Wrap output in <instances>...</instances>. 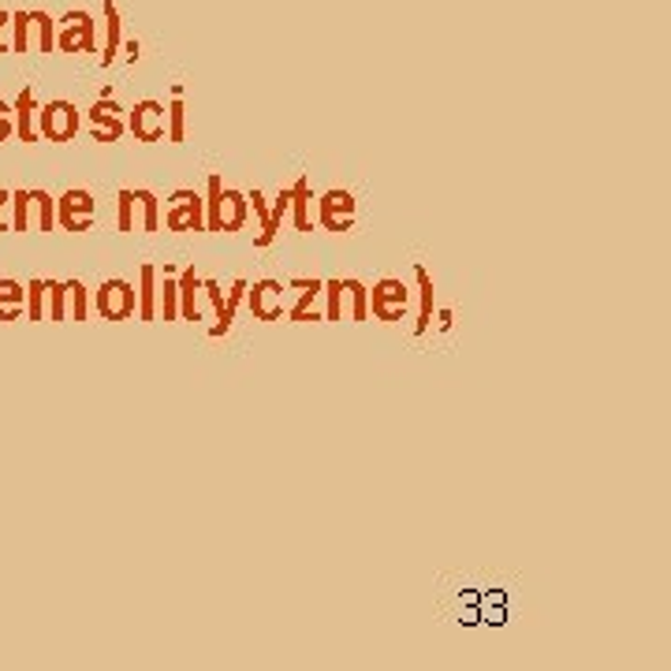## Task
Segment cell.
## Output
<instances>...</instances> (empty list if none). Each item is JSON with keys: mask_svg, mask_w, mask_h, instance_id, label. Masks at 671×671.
Wrapping results in <instances>:
<instances>
[{"mask_svg": "<svg viewBox=\"0 0 671 671\" xmlns=\"http://www.w3.org/2000/svg\"><path fill=\"white\" fill-rule=\"evenodd\" d=\"M406 302H411V288L400 277H384L370 288V314L377 321H403L406 314Z\"/></svg>", "mask_w": 671, "mask_h": 671, "instance_id": "9c48e42d", "label": "cell"}, {"mask_svg": "<svg viewBox=\"0 0 671 671\" xmlns=\"http://www.w3.org/2000/svg\"><path fill=\"white\" fill-rule=\"evenodd\" d=\"M93 306H98V314L105 317V321H127V317H135V306H138L135 283L124 280V277H109V280L98 288V295H93Z\"/></svg>", "mask_w": 671, "mask_h": 671, "instance_id": "3957f363", "label": "cell"}, {"mask_svg": "<svg viewBox=\"0 0 671 671\" xmlns=\"http://www.w3.org/2000/svg\"><path fill=\"white\" fill-rule=\"evenodd\" d=\"M45 295H49V321H68V288H64V280H45Z\"/></svg>", "mask_w": 671, "mask_h": 671, "instance_id": "f546056e", "label": "cell"}, {"mask_svg": "<svg viewBox=\"0 0 671 671\" xmlns=\"http://www.w3.org/2000/svg\"><path fill=\"white\" fill-rule=\"evenodd\" d=\"M414 280H418V321H414V336H425L433 325V310H437V291H433V277L425 266H414Z\"/></svg>", "mask_w": 671, "mask_h": 671, "instance_id": "2e32d148", "label": "cell"}, {"mask_svg": "<svg viewBox=\"0 0 671 671\" xmlns=\"http://www.w3.org/2000/svg\"><path fill=\"white\" fill-rule=\"evenodd\" d=\"M202 291H205V299H210L213 310H216V325L210 328V336H224L235 325V314L228 310V295H224V288L216 280H202Z\"/></svg>", "mask_w": 671, "mask_h": 671, "instance_id": "7402d4cb", "label": "cell"}, {"mask_svg": "<svg viewBox=\"0 0 671 671\" xmlns=\"http://www.w3.org/2000/svg\"><path fill=\"white\" fill-rule=\"evenodd\" d=\"M165 138L183 142L187 138V105H183V87H172V101H168V120H165Z\"/></svg>", "mask_w": 671, "mask_h": 671, "instance_id": "cb8c5ba5", "label": "cell"}, {"mask_svg": "<svg viewBox=\"0 0 671 671\" xmlns=\"http://www.w3.org/2000/svg\"><path fill=\"white\" fill-rule=\"evenodd\" d=\"M120 49H124V60H127V64H138V56H142V45L135 42V37H131V42H124V45H120Z\"/></svg>", "mask_w": 671, "mask_h": 671, "instance_id": "e575fe53", "label": "cell"}, {"mask_svg": "<svg viewBox=\"0 0 671 671\" xmlns=\"http://www.w3.org/2000/svg\"><path fill=\"white\" fill-rule=\"evenodd\" d=\"M31 213L37 216V232H53L56 224V198L45 191H31Z\"/></svg>", "mask_w": 671, "mask_h": 671, "instance_id": "f1b7e54d", "label": "cell"}, {"mask_svg": "<svg viewBox=\"0 0 671 671\" xmlns=\"http://www.w3.org/2000/svg\"><path fill=\"white\" fill-rule=\"evenodd\" d=\"M179 269L176 266H165L157 272V317L165 321H176L179 317Z\"/></svg>", "mask_w": 671, "mask_h": 671, "instance_id": "9a60e30c", "label": "cell"}, {"mask_svg": "<svg viewBox=\"0 0 671 671\" xmlns=\"http://www.w3.org/2000/svg\"><path fill=\"white\" fill-rule=\"evenodd\" d=\"M288 205H291V187H280V194L272 198V205H269V221H266V228L258 232L254 247H272V239H277V232H280V224H283V213H288Z\"/></svg>", "mask_w": 671, "mask_h": 671, "instance_id": "603a6c76", "label": "cell"}, {"mask_svg": "<svg viewBox=\"0 0 671 671\" xmlns=\"http://www.w3.org/2000/svg\"><path fill=\"white\" fill-rule=\"evenodd\" d=\"M56 49L60 53H93L98 49V23L90 12H68L56 19Z\"/></svg>", "mask_w": 671, "mask_h": 671, "instance_id": "5b68a950", "label": "cell"}, {"mask_svg": "<svg viewBox=\"0 0 671 671\" xmlns=\"http://www.w3.org/2000/svg\"><path fill=\"white\" fill-rule=\"evenodd\" d=\"M31 228V191H15V232Z\"/></svg>", "mask_w": 671, "mask_h": 671, "instance_id": "d6a6232c", "label": "cell"}, {"mask_svg": "<svg viewBox=\"0 0 671 671\" xmlns=\"http://www.w3.org/2000/svg\"><path fill=\"white\" fill-rule=\"evenodd\" d=\"M26 314L31 321H45V280L26 283Z\"/></svg>", "mask_w": 671, "mask_h": 671, "instance_id": "4dcf8cb0", "label": "cell"}, {"mask_svg": "<svg viewBox=\"0 0 671 671\" xmlns=\"http://www.w3.org/2000/svg\"><path fill=\"white\" fill-rule=\"evenodd\" d=\"M116 202H120V232H135V194H131V187H120Z\"/></svg>", "mask_w": 671, "mask_h": 671, "instance_id": "1f68e13d", "label": "cell"}, {"mask_svg": "<svg viewBox=\"0 0 671 671\" xmlns=\"http://www.w3.org/2000/svg\"><path fill=\"white\" fill-rule=\"evenodd\" d=\"M344 291H347V317L351 321H366L370 317V288L362 280L347 277L344 280Z\"/></svg>", "mask_w": 671, "mask_h": 671, "instance_id": "484cf974", "label": "cell"}, {"mask_svg": "<svg viewBox=\"0 0 671 671\" xmlns=\"http://www.w3.org/2000/svg\"><path fill=\"white\" fill-rule=\"evenodd\" d=\"M101 8H105V53H101V64L112 68L120 56V45H124V19H120L116 0H101Z\"/></svg>", "mask_w": 671, "mask_h": 671, "instance_id": "e0dca14e", "label": "cell"}, {"mask_svg": "<svg viewBox=\"0 0 671 671\" xmlns=\"http://www.w3.org/2000/svg\"><path fill=\"white\" fill-rule=\"evenodd\" d=\"M176 283H179V317L198 321V302L194 299H198V291H202V277H198L191 266H183V269H179Z\"/></svg>", "mask_w": 671, "mask_h": 671, "instance_id": "ffe728a7", "label": "cell"}, {"mask_svg": "<svg viewBox=\"0 0 671 671\" xmlns=\"http://www.w3.org/2000/svg\"><path fill=\"white\" fill-rule=\"evenodd\" d=\"M15 53H31V45H37V53H53L56 49V19L45 12H15Z\"/></svg>", "mask_w": 671, "mask_h": 671, "instance_id": "277c9868", "label": "cell"}, {"mask_svg": "<svg viewBox=\"0 0 671 671\" xmlns=\"http://www.w3.org/2000/svg\"><path fill=\"white\" fill-rule=\"evenodd\" d=\"M138 321H157V266L142 261L138 266Z\"/></svg>", "mask_w": 671, "mask_h": 671, "instance_id": "ac0fdd59", "label": "cell"}, {"mask_svg": "<svg viewBox=\"0 0 671 671\" xmlns=\"http://www.w3.org/2000/svg\"><path fill=\"white\" fill-rule=\"evenodd\" d=\"M8 23H12V15L0 12V34H4V26H8ZM0 53H8V45H0Z\"/></svg>", "mask_w": 671, "mask_h": 671, "instance_id": "74e56055", "label": "cell"}, {"mask_svg": "<svg viewBox=\"0 0 671 671\" xmlns=\"http://www.w3.org/2000/svg\"><path fill=\"white\" fill-rule=\"evenodd\" d=\"M243 302H247L250 314L258 321H280L283 310H288L280 280H254V283H247V299H243Z\"/></svg>", "mask_w": 671, "mask_h": 671, "instance_id": "7c38bea8", "label": "cell"}, {"mask_svg": "<svg viewBox=\"0 0 671 671\" xmlns=\"http://www.w3.org/2000/svg\"><path fill=\"white\" fill-rule=\"evenodd\" d=\"M165 120H168V109L160 101L146 98V101H135V109L127 112V131L138 142H160L165 138Z\"/></svg>", "mask_w": 671, "mask_h": 671, "instance_id": "8fae6325", "label": "cell"}, {"mask_svg": "<svg viewBox=\"0 0 671 671\" xmlns=\"http://www.w3.org/2000/svg\"><path fill=\"white\" fill-rule=\"evenodd\" d=\"M291 221H295L299 232H314V221H317V202H314V191H310V179L302 176L291 183V205H288Z\"/></svg>", "mask_w": 671, "mask_h": 671, "instance_id": "5bb4252c", "label": "cell"}, {"mask_svg": "<svg viewBox=\"0 0 671 671\" xmlns=\"http://www.w3.org/2000/svg\"><path fill=\"white\" fill-rule=\"evenodd\" d=\"M15 138L19 142H37V101H34V90H23L15 98Z\"/></svg>", "mask_w": 671, "mask_h": 671, "instance_id": "d6986e66", "label": "cell"}, {"mask_svg": "<svg viewBox=\"0 0 671 671\" xmlns=\"http://www.w3.org/2000/svg\"><path fill=\"white\" fill-rule=\"evenodd\" d=\"M37 135L49 138V142H71L75 135H79L82 127V116L79 109L71 105V101H49L45 109H37Z\"/></svg>", "mask_w": 671, "mask_h": 671, "instance_id": "8992f818", "label": "cell"}, {"mask_svg": "<svg viewBox=\"0 0 671 671\" xmlns=\"http://www.w3.org/2000/svg\"><path fill=\"white\" fill-rule=\"evenodd\" d=\"M321 295H325V321H344V302H347V291H344V280H325V288H321Z\"/></svg>", "mask_w": 671, "mask_h": 671, "instance_id": "83f0119b", "label": "cell"}, {"mask_svg": "<svg viewBox=\"0 0 671 671\" xmlns=\"http://www.w3.org/2000/svg\"><path fill=\"white\" fill-rule=\"evenodd\" d=\"M93 213H98V202H93L90 191L82 187H71L56 198V224L64 232H90L93 228Z\"/></svg>", "mask_w": 671, "mask_h": 671, "instance_id": "ba28073f", "label": "cell"}, {"mask_svg": "<svg viewBox=\"0 0 671 671\" xmlns=\"http://www.w3.org/2000/svg\"><path fill=\"white\" fill-rule=\"evenodd\" d=\"M355 216H358V202L351 191H344V187H333V191H325L317 198V224L325 232H351L355 228Z\"/></svg>", "mask_w": 671, "mask_h": 671, "instance_id": "52a82bcc", "label": "cell"}, {"mask_svg": "<svg viewBox=\"0 0 671 671\" xmlns=\"http://www.w3.org/2000/svg\"><path fill=\"white\" fill-rule=\"evenodd\" d=\"M68 288V317L71 321H87L90 317V291L82 280H64Z\"/></svg>", "mask_w": 671, "mask_h": 671, "instance_id": "4316f807", "label": "cell"}, {"mask_svg": "<svg viewBox=\"0 0 671 671\" xmlns=\"http://www.w3.org/2000/svg\"><path fill=\"white\" fill-rule=\"evenodd\" d=\"M135 194V210H138V228L142 232H157L160 228V198L154 191H146V187H138Z\"/></svg>", "mask_w": 671, "mask_h": 671, "instance_id": "d4e9b609", "label": "cell"}, {"mask_svg": "<svg viewBox=\"0 0 671 671\" xmlns=\"http://www.w3.org/2000/svg\"><path fill=\"white\" fill-rule=\"evenodd\" d=\"M247 194L224 187V179L213 172L205 183V232H239L247 224Z\"/></svg>", "mask_w": 671, "mask_h": 671, "instance_id": "6da1fadb", "label": "cell"}, {"mask_svg": "<svg viewBox=\"0 0 671 671\" xmlns=\"http://www.w3.org/2000/svg\"><path fill=\"white\" fill-rule=\"evenodd\" d=\"M12 131H15V120H12V109L0 101V142L4 138H12Z\"/></svg>", "mask_w": 671, "mask_h": 671, "instance_id": "836d02e7", "label": "cell"}, {"mask_svg": "<svg viewBox=\"0 0 671 671\" xmlns=\"http://www.w3.org/2000/svg\"><path fill=\"white\" fill-rule=\"evenodd\" d=\"M26 310V288L12 277H0V321H19Z\"/></svg>", "mask_w": 671, "mask_h": 671, "instance_id": "44dd1931", "label": "cell"}, {"mask_svg": "<svg viewBox=\"0 0 671 671\" xmlns=\"http://www.w3.org/2000/svg\"><path fill=\"white\" fill-rule=\"evenodd\" d=\"M12 202V191H0V213H4V205ZM0 232H8L4 224H0Z\"/></svg>", "mask_w": 671, "mask_h": 671, "instance_id": "8d00e7d4", "label": "cell"}, {"mask_svg": "<svg viewBox=\"0 0 671 671\" xmlns=\"http://www.w3.org/2000/svg\"><path fill=\"white\" fill-rule=\"evenodd\" d=\"M127 109L116 105V98H112V90L105 87L98 101H93V109L87 112L90 116V127H93V142H116L120 135L127 131Z\"/></svg>", "mask_w": 671, "mask_h": 671, "instance_id": "30bf717a", "label": "cell"}, {"mask_svg": "<svg viewBox=\"0 0 671 671\" xmlns=\"http://www.w3.org/2000/svg\"><path fill=\"white\" fill-rule=\"evenodd\" d=\"M451 321H456V314H451L448 306L437 310V328H440V333H448V328H451Z\"/></svg>", "mask_w": 671, "mask_h": 671, "instance_id": "d590c367", "label": "cell"}, {"mask_svg": "<svg viewBox=\"0 0 671 671\" xmlns=\"http://www.w3.org/2000/svg\"><path fill=\"white\" fill-rule=\"evenodd\" d=\"M288 288L299 291V299L291 302L283 314L288 321H321V310H317V299H321V288H325V280H310V277H291Z\"/></svg>", "mask_w": 671, "mask_h": 671, "instance_id": "4fadbf2b", "label": "cell"}, {"mask_svg": "<svg viewBox=\"0 0 671 671\" xmlns=\"http://www.w3.org/2000/svg\"><path fill=\"white\" fill-rule=\"evenodd\" d=\"M168 232H205V198L194 187H179L165 202Z\"/></svg>", "mask_w": 671, "mask_h": 671, "instance_id": "7a4b0ae2", "label": "cell"}]
</instances>
